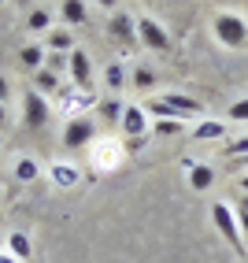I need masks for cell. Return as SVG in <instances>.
<instances>
[{
  "mask_svg": "<svg viewBox=\"0 0 248 263\" xmlns=\"http://www.w3.org/2000/svg\"><path fill=\"white\" fill-rule=\"evenodd\" d=\"M60 15H63L67 23H85V4H78V0H63Z\"/></svg>",
  "mask_w": 248,
  "mask_h": 263,
  "instance_id": "11",
  "label": "cell"
},
{
  "mask_svg": "<svg viewBox=\"0 0 248 263\" xmlns=\"http://www.w3.org/2000/svg\"><path fill=\"white\" fill-rule=\"evenodd\" d=\"M230 119H234V122H248V97L237 100L234 108H230Z\"/></svg>",
  "mask_w": 248,
  "mask_h": 263,
  "instance_id": "24",
  "label": "cell"
},
{
  "mask_svg": "<svg viewBox=\"0 0 248 263\" xmlns=\"http://www.w3.org/2000/svg\"><path fill=\"white\" fill-rule=\"evenodd\" d=\"M148 111L159 119H193V115H200V100L182 97V93H167V97H156L148 104Z\"/></svg>",
  "mask_w": 248,
  "mask_h": 263,
  "instance_id": "2",
  "label": "cell"
},
{
  "mask_svg": "<svg viewBox=\"0 0 248 263\" xmlns=\"http://www.w3.org/2000/svg\"><path fill=\"white\" fill-rule=\"evenodd\" d=\"M52 48H70V33L67 30H52Z\"/></svg>",
  "mask_w": 248,
  "mask_h": 263,
  "instance_id": "25",
  "label": "cell"
},
{
  "mask_svg": "<svg viewBox=\"0 0 248 263\" xmlns=\"http://www.w3.org/2000/svg\"><path fill=\"white\" fill-rule=\"evenodd\" d=\"M4 100H8V78L0 74V104H4Z\"/></svg>",
  "mask_w": 248,
  "mask_h": 263,
  "instance_id": "26",
  "label": "cell"
},
{
  "mask_svg": "<svg viewBox=\"0 0 248 263\" xmlns=\"http://www.w3.org/2000/svg\"><path fill=\"white\" fill-rule=\"evenodd\" d=\"M15 174H19L23 182H30V178H37V163H33L30 156H26V160H19V167H15Z\"/></svg>",
  "mask_w": 248,
  "mask_h": 263,
  "instance_id": "21",
  "label": "cell"
},
{
  "mask_svg": "<svg viewBox=\"0 0 248 263\" xmlns=\"http://www.w3.org/2000/svg\"><path fill=\"white\" fill-rule=\"evenodd\" d=\"M226 156H234V160H241V156H248V134H244V137H234V141L226 145Z\"/></svg>",
  "mask_w": 248,
  "mask_h": 263,
  "instance_id": "19",
  "label": "cell"
},
{
  "mask_svg": "<svg viewBox=\"0 0 248 263\" xmlns=\"http://www.w3.org/2000/svg\"><path fill=\"white\" fill-rule=\"evenodd\" d=\"M23 119H26V126H30V130H41V126H45V119H48V104H45L41 93H26Z\"/></svg>",
  "mask_w": 248,
  "mask_h": 263,
  "instance_id": "6",
  "label": "cell"
},
{
  "mask_svg": "<svg viewBox=\"0 0 248 263\" xmlns=\"http://www.w3.org/2000/svg\"><path fill=\"white\" fill-rule=\"evenodd\" d=\"M8 245H11L15 259H26V256H30V237H26V234H11V237H8Z\"/></svg>",
  "mask_w": 248,
  "mask_h": 263,
  "instance_id": "13",
  "label": "cell"
},
{
  "mask_svg": "<svg viewBox=\"0 0 248 263\" xmlns=\"http://www.w3.org/2000/svg\"><path fill=\"white\" fill-rule=\"evenodd\" d=\"M0 263H15V259H4V256H0Z\"/></svg>",
  "mask_w": 248,
  "mask_h": 263,
  "instance_id": "29",
  "label": "cell"
},
{
  "mask_svg": "<svg viewBox=\"0 0 248 263\" xmlns=\"http://www.w3.org/2000/svg\"><path fill=\"white\" fill-rule=\"evenodd\" d=\"M137 41L145 48H152V52H167L170 48V33L159 26L152 15H145V19H137Z\"/></svg>",
  "mask_w": 248,
  "mask_h": 263,
  "instance_id": "4",
  "label": "cell"
},
{
  "mask_svg": "<svg viewBox=\"0 0 248 263\" xmlns=\"http://www.w3.org/2000/svg\"><path fill=\"white\" fill-rule=\"evenodd\" d=\"M89 137H93V122L89 119H74V122H67V130H63V145L67 148H82Z\"/></svg>",
  "mask_w": 248,
  "mask_h": 263,
  "instance_id": "7",
  "label": "cell"
},
{
  "mask_svg": "<svg viewBox=\"0 0 248 263\" xmlns=\"http://www.w3.org/2000/svg\"><path fill=\"white\" fill-rule=\"evenodd\" d=\"M0 122H4V104H0Z\"/></svg>",
  "mask_w": 248,
  "mask_h": 263,
  "instance_id": "28",
  "label": "cell"
},
{
  "mask_svg": "<svg viewBox=\"0 0 248 263\" xmlns=\"http://www.w3.org/2000/svg\"><path fill=\"white\" fill-rule=\"evenodd\" d=\"M70 78H74L82 89H89V78H93V63H89V56H85L82 48H74L70 52Z\"/></svg>",
  "mask_w": 248,
  "mask_h": 263,
  "instance_id": "8",
  "label": "cell"
},
{
  "mask_svg": "<svg viewBox=\"0 0 248 263\" xmlns=\"http://www.w3.org/2000/svg\"><path fill=\"white\" fill-rule=\"evenodd\" d=\"M241 163H244V167H248V156H241Z\"/></svg>",
  "mask_w": 248,
  "mask_h": 263,
  "instance_id": "30",
  "label": "cell"
},
{
  "mask_svg": "<svg viewBox=\"0 0 248 263\" xmlns=\"http://www.w3.org/2000/svg\"><path fill=\"white\" fill-rule=\"evenodd\" d=\"M211 182H215V171H211L207 163H193V167H189V185L197 189V193L211 189Z\"/></svg>",
  "mask_w": 248,
  "mask_h": 263,
  "instance_id": "10",
  "label": "cell"
},
{
  "mask_svg": "<svg viewBox=\"0 0 248 263\" xmlns=\"http://www.w3.org/2000/svg\"><path fill=\"white\" fill-rule=\"evenodd\" d=\"M234 215H237V226H241V237H244V249H248V200H241L234 208Z\"/></svg>",
  "mask_w": 248,
  "mask_h": 263,
  "instance_id": "17",
  "label": "cell"
},
{
  "mask_svg": "<svg viewBox=\"0 0 248 263\" xmlns=\"http://www.w3.org/2000/svg\"><path fill=\"white\" fill-rule=\"evenodd\" d=\"M156 134H159V137L182 134V119H159V122H156Z\"/></svg>",
  "mask_w": 248,
  "mask_h": 263,
  "instance_id": "16",
  "label": "cell"
},
{
  "mask_svg": "<svg viewBox=\"0 0 248 263\" xmlns=\"http://www.w3.org/2000/svg\"><path fill=\"white\" fill-rule=\"evenodd\" d=\"M211 30H215L219 45H226V48H241L248 41V23L237 11H219L215 19H211Z\"/></svg>",
  "mask_w": 248,
  "mask_h": 263,
  "instance_id": "1",
  "label": "cell"
},
{
  "mask_svg": "<svg viewBox=\"0 0 248 263\" xmlns=\"http://www.w3.org/2000/svg\"><path fill=\"white\" fill-rule=\"evenodd\" d=\"M241 189H244V193H248V174H244V178H241Z\"/></svg>",
  "mask_w": 248,
  "mask_h": 263,
  "instance_id": "27",
  "label": "cell"
},
{
  "mask_svg": "<svg viewBox=\"0 0 248 263\" xmlns=\"http://www.w3.org/2000/svg\"><path fill=\"white\" fill-rule=\"evenodd\" d=\"M152 82H156V74L148 71V67H137V71H133V85H137V89H141V93H145V89H148V85H152Z\"/></svg>",
  "mask_w": 248,
  "mask_h": 263,
  "instance_id": "20",
  "label": "cell"
},
{
  "mask_svg": "<svg viewBox=\"0 0 248 263\" xmlns=\"http://www.w3.org/2000/svg\"><path fill=\"white\" fill-rule=\"evenodd\" d=\"M108 33L122 45V52H133V45H137V19L126 15V11H115L111 23H108Z\"/></svg>",
  "mask_w": 248,
  "mask_h": 263,
  "instance_id": "5",
  "label": "cell"
},
{
  "mask_svg": "<svg viewBox=\"0 0 248 263\" xmlns=\"http://www.w3.org/2000/svg\"><path fill=\"white\" fill-rule=\"evenodd\" d=\"M26 23H30V30H48V23H52V15H48L45 8H33V11L26 15Z\"/></svg>",
  "mask_w": 248,
  "mask_h": 263,
  "instance_id": "14",
  "label": "cell"
},
{
  "mask_svg": "<svg viewBox=\"0 0 248 263\" xmlns=\"http://www.w3.org/2000/svg\"><path fill=\"white\" fill-rule=\"evenodd\" d=\"M122 130H126L130 137H141V134H145V108L126 104V111H122Z\"/></svg>",
  "mask_w": 248,
  "mask_h": 263,
  "instance_id": "9",
  "label": "cell"
},
{
  "mask_svg": "<svg viewBox=\"0 0 248 263\" xmlns=\"http://www.w3.org/2000/svg\"><path fill=\"white\" fill-rule=\"evenodd\" d=\"M122 111H126V104H119V100L100 104V115H104V119H122Z\"/></svg>",
  "mask_w": 248,
  "mask_h": 263,
  "instance_id": "23",
  "label": "cell"
},
{
  "mask_svg": "<svg viewBox=\"0 0 248 263\" xmlns=\"http://www.w3.org/2000/svg\"><path fill=\"white\" fill-rule=\"evenodd\" d=\"M104 78H108L111 89H122V85H126V74H122V67H119V63H111L108 71H104Z\"/></svg>",
  "mask_w": 248,
  "mask_h": 263,
  "instance_id": "18",
  "label": "cell"
},
{
  "mask_svg": "<svg viewBox=\"0 0 248 263\" xmlns=\"http://www.w3.org/2000/svg\"><path fill=\"white\" fill-rule=\"evenodd\" d=\"M222 134H226L222 122H200L197 126V137H222Z\"/></svg>",
  "mask_w": 248,
  "mask_h": 263,
  "instance_id": "22",
  "label": "cell"
},
{
  "mask_svg": "<svg viewBox=\"0 0 248 263\" xmlns=\"http://www.w3.org/2000/svg\"><path fill=\"white\" fill-rule=\"evenodd\" d=\"M41 63H45V48H41V45H26V48H23V67L41 71Z\"/></svg>",
  "mask_w": 248,
  "mask_h": 263,
  "instance_id": "12",
  "label": "cell"
},
{
  "mask_svg": "<svg viewBox=\"0 0 248 263\" xmlns=\"http://www.w3.org/2000/svg\"><path fill=\"white\" fill-rule=\"evenodd\" d=\"M211 219H215L222 241H226V245H234V252H237V256H244L248 249H244V237H241V226H237L234 208H230V204H215V208H211Z\"/></svg>",
  "mask_w": 248,
  "mask_h": 263,
  "instance_id": "3",
  "label": "cell"
},
{
  "mask_svg": "<svg viewBox=\"0 0 248 263\" xmlns=\"http://www.w3.org/2000/svg\"><path fill=\"white\" fill-rule=\"evenodd\" d=\"M33 82H37V93H52L56 89V71H37Z\"/></svg>",
  "mask_w": 248,
  "mask_h": 263,
  "instance_id": "15",
  "label": "cell"
}]
</instances>
